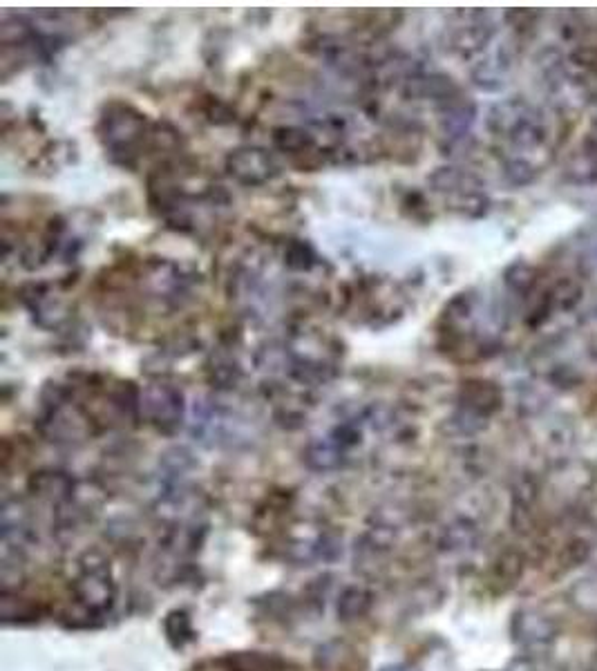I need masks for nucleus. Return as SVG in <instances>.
<instances>
[{
    "label": "nucleus",
    "instance_id": "8",
    "mask_svg": "<svg viewBox=\"0 0 597 671\" xmlns=\"http://www.w3.org/2000/svg\"><path fill=\"white\" fill-rule=\"evenodd\" d=\"M195 285V273L186 269L184 264L173 260H150L144 264V276L141 287L144 294L161 302L164 307H182L191 298Z\"/></svg>",
    "mask_w": 597,
    "mask_h": 671
},
{
    "label": "nucleus",
    "instance_id": "12",
    "mask_svg": "<svg viewBox=\"0 0 597 671\" xmlns=\"http://www.w3.org/2000/svg\"><path fill=\"white\" fill-rule=\"evenodd\" d=\"M515 61H517V47L510 41H504L499 43L495 50H490L483 56L479 63L472 65L470 79L479 90L497 92L508 83L510 74L515 70Z\"/></svg>",
    "mask_w": 597,
    "mask_h": 671
},
{
    "label": "nucleus",
    "instance_id": "27",
    "mask_svg": "<svg viewBox=\"0 0 597 671\" xmlns=\"http://www.w3.org/2000/svg\"><path fill=\"white\" fill-rule=\"evenodd\" d=\"M580 298H582L580 282L564 278V280H559L551 294H548V305L555 309H573L577 302H580Z\"/></svg>",
    "mask_w": 597,
    "mask_h": 671
},
{
    "label": "nucleus",
    "instance_id": "2",
    "mask_svg": "<svg viewBox=\"0 0 597 671\" xmlns=\"http://www.w3.org/2000/svg\"><path fill=\"white\" fill-rule=\"evenodd\" d=\"M74 604L83 618H106L117 602V582L110 560L99 551H88L79 557L77 573L72 580Z\"/></svg>",
    "mask_w": 597,
    "mask_h": 671
},
{
    "label": "nucleus",
    "instance_id": "33",
    "mask_svg": "<svg viewBox=\"0 0 597 671\" xmlns=\"http://www.w3.org/2000/svg\"><path fill=\"white\" fill-rule=\"evenodd\" d=\"M586 148H589L591 153L597 155V126L593 128V132L589 135V141H586Z\"/></svg>",
    "mask_w": 597,
    "mask_h": 671
},
{
    "label": "nucleus",
    "instance_id": "34",
    "mask_svg": "<svg viewBox=\"0 0 597 671\" xmlns=\"http://www.w3.org/2000/svg\"><path fill=\"white\" fill-rule=\"evenodd\" d=\"M381 671H419V669L412 667V665H390V667H385Z\"/></svg>",
    "mask_w": 597,
    "mask_h": 671
},
{
    "label": "nucleus",
    "instance_id": "13",
    "mask_svg": "<svg viewBox=\"0 0 597 671\" xmlns=\"http://www.w3.org/2000/svg\"><path fill=\"white\" fill-rule=\"evenodd\" d=\"M513 640L526 651H548L557 640V625L553 618L537 609H519L513 616Z\"/></svg>",
    "mask_w": 597,
    "mask_h": 671
},
{
    "label": "nucleus",
    "instance_id": "29",
    "mask_svg": "<svg viewBox=\"0 0 597 671\" xmlns=\"http://www.w3.org/2000/svg\"><path fill=\"white\" fill-rule=\"evenodd\" d=\"M284 264L293 271H309L316 264V253L307 242L293 240L287 249H284Z\"/></svg>",
    "mask_w": 597,
    "mask_h": 671
},
{
    "label": "nucleus",
    "instance_id": "17",
    "mask_svg": "<svg viewBox=\"0 0 597 671\" xmlns=\"http://www.w3.org/2000/svg\"><path fill=\"white\" fill-rule=\"evenodd\" d=\"M347 459L349 452L340 446L338 439L331 432L311 439L305 448V461L314 472H334L338 468H343Z\"/></svg>",
    "mask_w": 597,
    "mask_h": 671
},
{
    "label": "nucleus",
    "instance_id": "22",
    "mask_svg": "<svg viewBox=\"0 0 597 671\" xmlns=\"http://www.w3.org/2000/svg\"><path fill=\"white\" fill-rule=\"evenodd\" d=\"M372 593L363 587H349L343 591L338 600V616L345 622L365 618L372 609Z\"/></svg>",
    "mask_w": 597,
    "mask_h": 671
},
{
    "label": "nucleus",
    "instance_id": "6",
    "mask_svg": "<svg viewBox=\"0 0 597 671\" xmlns=\"http://www.w3.org/2000/svg\"><path fill=\"white\" fill-rule=\"evenodd\" d=\"M432 191L445 197L450 211L470 220L488 213V197L483 193V182L466 168L441 166L430 175Z\"/></svg>",
    "mask_w": 597,
    "mask_h": 671
},
{
    "label": "nucleus",
    "instance_id": "20",
    "mask_svg": "<svg viewBox=\"0 0 597 671\" xmlns=\"http://www.w3.org/2000/svg\"><path fill=\"white\" fill-rule=\"evenodd\" d=\"M564 175L568 182L577 186H593L597 184V155L584 148L582 153H575L568 157L564 166Z\"/></svg>",
    "mask_w": 597,
    "mask_h": 671
},
{
    "label": "nucleus",
    "instance_id": "32",
    "mask_svg": "<svg viewBox=\"0 0 597 671\" xmlns=\"http://www.w3.org/2000/svg\"><path fill=\"white\" fill-rule=\"evenodd\" d=\"M497 671H537V667L530 663L528 658H517L513 663H508L504 669H497Z\"/></svg>",
    "mask_w": 597,
    "mask_h": 671
},
{
    "label": "nucleus",
    "instance_id": "16",
    "mask_svg": "<svg viewBox=\"0 0 597 671\" xmlns=\"http://www.w3.org/2000/svg\"><path fill=\"white\" fill-rule=\"evenodd\" d=\"M481 544V528L470 517H454L439 533V551L452 557L475 553Z\"/></svg>",
    "mask_w": 597,
    "mask_h": 671
},
{
    "label": "nucleus",
    "instance_id": "31",
    "mask_svg": "<svg viewBox=\"0 0 597 671\" xmlns=\"http://www.w3.org/2000/svg\"><path fill=\"white\" fill-rule=\"evenodd\" d=\"M593 598H597V580H584L580 587H575V604H577V607H582L586 611L591 607ZM593 613H597V600H595Z\"/></svg>",
    "mask_w": 597,
    "mask_h": 671
},
{
    "label": "nucleus",
    "instance_id": "4",
    "mask_svg": "<svg viewBox=\"0 0 597 671\" xmlns=\"http://www.w3.org/2000/svg\"><path fill=\"white\" fill-rule=\"evenodd\" d=\"M39 430L47 441L59 446H74L92 434L90 414L79 403L70 401V394L59 383L47 385L41 396Z\"/></svg>",
    "mask_w": 597,
    "mask_h": 671
},
{
    "label": "nucleus",
    "instance_id": "3",
    "mask_svg": "<svg viewBox=\"0 0 597 671\" xmlns=\"http://www.w3.org/2000/svg\"><path fill=\"white\" fill-rule=\"evenodd\" d=\"M99 135L108 155L123 166H132L144 153L146 139L153 132L148 130V119L130 103L112 101L101 112Z\"/></svg>",
    "mask_w": 597,
    "mask_h": 671
},
{
    "label": "nucleus",
    "instance_id": "24",
    "mask_svg": "<svg viewBox=\"0 0 597 671\" xmlns=\"http://www.w3.org/2000/svg\"><path fill=\"white\" fill-rule=\"evenodd\" d=\"M504 282H506V287L510 291H515V294L519 296H524L528 294L530 289L535 287V282H537V269L533 267V264H528L524 260H517L510 264V267L506 269L504 273Z\"/></svg>",
    "mask_w": 597,
    "mask_h": 671
},
{
    "label": "nucleus",
    "instance_id": "5",
    "mask_svg": "<svg viewBox=\"0 0 597 671\" xmlns=\"http://www.w3.org/2000/svg\"><path fill=\"white\" fill-rule=\"evenodd\" d=\"M191 434L208 448H235L251 439L246 419L220 401L199 399L191 410Z\"/></svg>",
    "mask_w": 597,
    "mask_h": 671
},
{
    "label": "nucleus",
    "instance_id": "11",
    "mask_svg": "<svg viewBox=\"0 0 597 671\" xmlns=\"http://www.w3.org/2000/svg\"><path fill=\"white\" fill-rule=\"evenodd\" d=\"M224 168L233 182L249 188L269 184L280 173L276 157L260 146H240L231 150L224 159Z\"/></svg>",
    "mask_w": 597,
    "mask_h": 671
},
{
    "label": "nucleus",
    "instance_id": "15",
    "mask_svg": "<svg viewBox=\"0 0 597 671\" xmlns=\"http://www.w3.org/2000/svg\"><path fill=\"white\" fill-rule=\"evenodd\" d=\"M30 490L56 510L77 495L79 481L63 470H41L30 479Z\"/></svg>",
    "mask_w": 597,
    "mask_h": 671
},
{
    "label": "nucleus",
    "instance_id": "25",
    "mask_svg": "<svg viewBox=\"0 0 597 671\" xmlns=\"http://www.w3.org/2000/svg\"><path fill=\"white\" fill-rule=\"evenodd\" d=\"M166 636L170 640V645L173 647H186L188 642L195 638V631H193V622L188 618L186 611H170L168 618H166Z\"/></svg>",
    "mask_w": 597,
    "mask_h": 671
},
{
    "label": "nucleus",
    "instance_id": "7",
    "mask_svg": "<svg viewBox=\"0 0 597 671\" xmlns=\"http://www.w3.org/2000/svg\"><path fill=\"white\" fill-rule=\"evenodd\" d=\"M495 32V18L486 9H457L448 16L443 39L452 54L472 59L492 43Z\"/></svg>",
    "mask_w": 597,
    "mask_h": 671
},
{
    "label": "nucleus",
    "instance_id": "19",
    "mask_svg": "<svg viewBox=\"0 0 597 671\" xmlns=\"http://www.w3.org/2000/svg\"><path fill=\"white\" fill-rule=\"evenodd\" d=\"M197 468L193 452L184 446L166 450L159 459V486H175L191 481V472Z\"/></svg>",
    "mask_w": 597,
    "mask_h": 671
},
{
    "label": "nucleus",
    "instance_id": "26",
    "mask_svg": "<svg viewBox=\"0 0 597 671\" xmlns=\"http://www.w3.org/2000/svg\"><path fill=\"white\" fill-rule=\"evenodd\" d=\"M36 616H39V609L30 600L18 598V595L14 598L9 591H3V620L7 625H14V622H32Z\"/></svg>",
    "mask_w": 597,
    "mask_h": 671
},
{
    "label": "nucleus",
    "instance_id": "30",
    "mask_svg": "<svg viewBox=\"0 0 597 671\" xmlns=\"http://www.w3.org/2000/svg\"><path fill=\"white\" fill-rule=\"evenodd\" d=\"M521 571H524V557L517 551H508L497 560L499 582H504L506 587H513V584L521 578Z\"/></svg>",
    "mask_w": 597,
    "mask_h": 671
},
{
    "label": "nucleus",
    "instance_id": "28",
    "mask_svg": "<svg viewBox=\"0 0 597 671\" xmlns=\"http://www.w3.org/2000/svg\"><path fill=\"white\" fill-rule=\"evenodd\" d=\"M504 177L508 179L513 186H528L535 182L537 177V168L528 162L526 157L513 155L504 162Z\"/></svg>",
    "mask_w": 597,
    "mask_h": 671
},
{
    "label": "nucleus",
    "instance_id": "23",
    "mask_svg": "<svg viewBox=\"0 0 597 671\" xmlns=\"http://www.w3.org/2000/svg\"><path fill=\"white\" fill-rule=\"evenodd\" d=\"M208 378L217 390H233L242 378V367L231 356H217L208 367Z\"/></svg>",
    "mask_w": 597,
    "mask_h": 671
},
{
    "label": "nucleus",
    "instance_id": "21",
    "mask_svg": "<svg viewBox=\"0 0 597 671\" xmlns=\"http://www.w3.org/2000/svg\"><path fill=\"white\" fill-rule=\"evenodd\" d=\"M273 144L278 150L289 155H305L314 148V135L305 128H293L284 126L273 130Z\"/></svg>",
    "mask_w": 597,
    "mask_h": 671
},
{
    "label": "nucleus",
    "instance_id": "1",
    "mask_svg": "<svg viewBox=\"0 0 597 671\" xmlns=\"http://www.w3.org/2000/svg\"><path fill=\"white\" fill-rule=\"evenodd\" d=\"M486 128L497 139L513 146L517 153H528V150L544 146L548 135V126L542 112L521 97L497 101L488 110Z\"/></svg>",
    "mask_w": 597,
    "mask_h": 671
},
{
    "label": "nucleus",
    "instance_id": "9",
    "mask_svg": "<svg viewBox=\"0 0 597 671\" xmlns=\"http://www.w3.org/2000/svg\"><path fill=\"white\" fill-rule=\"evenodd\" d=\"M139 414L157 432L175 434L186 417L184 394L170 383L146 385L139 392Z\"/></svg>",
    "mask_w": 597,
    "mask_h": 671
},
{
    "label": "nucleus",
    "instance_id": "18",
    "mask_svg": "<svg viewBox=\"0 0 597 671\" xmlns=\"http://www.w3.org/2000/svg\"><path fill=\"white\" fill-rule=\"evenodd\" d=\"M461 408L488 421L501 408V390L490 381H468L461 390Z\"/></svg>",
    "mask_w": 597,
    "mask_h": 671
},
{
    "label": "nucleus",
    "instance_id": "10",
    "mask_svg": "<svg viewBox=\"0 0 597 671\" xmlns=\"http://www.w3.org/2000/svg\"><path fill=\"white\" fill-rule=\"evenodd\" d=\"M439 110V130H441V148L445 155L457 157L472 146V126L477 119L475 101L459 92L452 99L437 106Z\"/></svg>",
    "mask_w": 597,
    "mask_h": 671
},
{
    "label": "nucleus",
    "instance_id": "14",
    "mask_svg": "<svg viewBox=\"0 0 597 671\" xmlns=\"http://www.w3.org/2000/svg\"><path fill=\"white\" fill-rule=\"evenodd\" d=\"M23 300L32 311L36 325L43 329H59L70 318L68 302L50 285H30L25 289Z\"/></svg>",
    "mask_w": 597,
    "mask_h": 671
}]
</instances>
